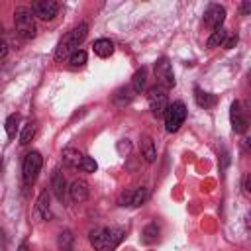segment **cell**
Returning <instances> with one entry per match:
<instances>
[{
    "label": "cell",
    "mask_w": 251,
    "mask_h": 251,
    "mask_svg": "<svg viewBox=\"0 0 251 251\" xmlns=\"http://www.w3.org/2000/svg\"><path fill=\"white\" fill-rule=\"evenodd\" d=\"M88 237L96 251H114L124 239V229L122 227H96L90 231Z\"/></svg>",
    "instance_id": "1"
},
{
    "label": "cell",
    "mask_w": 251,
    "mask_h": 251,
    "mask_svg": "<svg viewBox=\"0 0 251 251\" xmlns=\"http://www.w3.org/2000/svg\"><path fill=\"white\" fill-rule=\"evenodd\" d=\"M86 33H88V25H86V24H80V25H76L75 29H71V31L59 41V45H57V49H55V59H57V61H63V59L71 57V55L78 49V45L84 41Z\"/></svg>",
    "instance_id": "2"
},
{
    "label": "cell",
    "mask_w": 251,
    "mask_h": 251,
    "mask_svg": "<svg viewBox=\"0 0 251 251\" xmlns=\"http://www.w3.org/2000/svg\"><path fill=\"white\" fill-rule=\"evenodd\" d=\"M14 22H16V31L22 39L35 37V20H33V12L29 8L18 6L14 12Z\"/></svg>",
    "instance_id": "3"
},
{
    "label": "cell",
    "mask_w": 251,
    "mask_h": 251,
    "mask_svg": "<svg viewBox=\"0 0 251 251\" xmlns=\"http://www.w3.org/2000/svg\"><path fill=\"white\" fill-rule=\"evenodd\" d=\"M184 120H186V106L182 102L169 104V108L165 112V127H167V131H171V133L176 131L182 126Z\"/></svg>",
    "instance_id": "4"
},
{
    "label": "cell",
    "mask_w": 251,
    "mask_h": 251,
    "mask_svg": "<svg viewBox=\"0 0 251 251\" xmlns=\"http://www.w3.org/2000/svg\"><path fill=\"white\" fill-rule=\"evenodd\" d=\"M41 165H43V159L39 155V151H31L24 157V165H22V175H24V182L25 184H31L39 171H41Z\"/></svg>",
    "instance_id": "5"
},
{
    "label": "cell",
    "mask_w": 251,
    "mask_h": 251,
    "mask_svg": "<svg viewBox=\"0 0 251 251\" xmlns=\"http://www.w3.org/2000/svg\"><path fill=\"white\" fill-rule=\"evenodd\" d=\"M147 102H149L151 112H153L157 118L165 116V112H167V108H169V98H167V92H165L161 86H153V88H149Z\"/></svg>",
    "instance_id": "6"
},
{
    "label": "cell",
    "mask_w": 251,
    "mask_h": 251,
    "mask_svg": "<svg viewBox=\"0 0 251 251\" xmlns=\"http://www.w3.org/2000/svg\"><path fill=\"white\" fill-rule=\"evenodd\" d=\"M155 78H157V84L167 90L175 84V75H173V67L169 63L167 57H161L157 63H155Z\"/></svg>",
    "instance_id": "7"
},
{
    "label": "cell",
    "mask_w": 251,
    "mask_h": 251,
    "mask_svg": "<svg viewBox=\"0 0 251 251\" xmlns=\"http://www.w3.org/2000/svg\"><path fill=\"white\" fill-rule=\"evenodd\" d=\"M31 12L33 16H37L39 20L47 22V20H53L59 12V4L55 0H39V2H33L31 6Z\"/></svg>",
    "instance_id": "8"
},
{
    "label": "cell",
    "mask_w": 251,
    "mask_h": 251,
    "mask_svg": "<svg viewBox=\"0 0 251 251\" xmlns=\"http://www.w3.org/2000/svg\"><path fill=\"white\" fill-rule=\"evenodd\" d=\"M224 20H226V10H224V6H220V4H210V6L206 8V12H204V24H206L210 29L222 27Z\"/></svg>",
    "instance_id": "9"
},
{
    "label": "cell",
    "mask_w": 251,
    "mask_h": 251,
    "mask_svg": "<svg viewBox=\"0 0 251 251\" xmlns=\"http://www.w3.org/2000/svg\"><path fill=\"white\" fill-rule=\"evenodd\" d=\"M229 118H231V127H233V131L243 133V131L247 129V118L243 116V110H241V104H239V102H233V104H231V114H229Z\"/></svg>",
    "instance_id": "10"
},
{
    "label": "cell",
    "mask_w": 251,
    "mask_h": 251,
    "mask_svg": "<svg viewBox=\"0 0 251 251\" xmlns=\"http://www.w3.org/2000/svg\"><path fill=\"white\" fill-rule=\"evenodd\" d=\"M51 188H53L55 196L63 202L65 196H67V184H65V176H63V173H61L59 169H55L53 175H51Z\"/></svg>",
    "instance_id": "11"
},
{
    "label": "cell",
    "mask_w": 251,
    "mask_h": 251,
    "mask_svg": "<svg viewBox=\"0 0 251 251\" xmlns=\"http://www.w3.org/2000/svg\"><path fill=\"white\" fill-rule=\"evenodd\" d=\"M88 184L84 180H75L69 188V194H71V200L73 202H84L88 198Z\"/></svg>",
    "instance_id": "12"
},
{
    "label": "cell",
    "mask_w": 251,
    "mask_h": 251,
    "mask_svg": "<svg viewBox=\"0 0 251 251\" xmlns=\"http://www.w3.org/2000/svg\"><path fill=\"white\" fill-rule=\"evenodd\" d=\"M141 155L145 157L147 163H153L157 159V149H155V143L149 135H143L141 137Z\"/></svg>",
    "instance_id": "13"
},
{
    "label": "cell",
    "mask_w": 251,
    "mask_h": 251,
    "mask_svg": "<svg viewBox=\"0 0 251 251\" xmlns=\"http://www.w3.org/2000/svg\"><path fill=\"white\" fill-rule=\"evenodd\" d=\"M92 49H94V53H96L98 57L106 59V57H110V55L114 53V43H112L110 39H96L94 45H92Z\"/></svg>",
    "instance_id": "14"
},
{
    "label": "cell",
    "mask_w": 251,
    "mask_h": 251,
    "mask_svg": "<svg viewBox=\"0 0 251 251\" xmlns=\"http://www.w3.org/2000/svg\"><path fill=\"white\" fill-rule=\"evenodd\" d=\"M35 210H37V214H39L43 220H49V218H51V208H49V194H47V190H43V192L39 194L37 204H35Z\"/></svg>",
    "instance_id": "15"
},
{
    "label": "cell",
    "mask_w": 251,
    "mask_h": 251,
    "mask_svg": "<svg viewBox=\"0 0 251 251\" xmlns=\"http://www.w3.org/2000/svg\"><path fill=\"white\" fill-rule=\"evenodd\" d=\"M63 161L67 167H78L80 161H82V153L78 149H73V147H67L63 151Z\"/></svg>",
    "instance_id": "16"
},
{
    "label": "cell",
    "mask_w": 251,
    "mask_h": 251,
    "mask_svg": "<svg viewBox=\"0 0 251 251\" xmlns=\"http://www.w3.org/2000/svg\"><path fill=\"white\" fill-rule=\"evenodd\" d=\"M145 78H147V71L141 67V69L133 75V78H131V90L139 94V92L145 88Z\"/></svg>",
    "instance_id": "17"
},
{
    "label": "cell",
    "mask_w": 251,
    "mask_h": 251,
    "mask_svg": "<svg viewBox=\"0 0 251 251\" xmlns=\"http://www.w3.org/2000/svg\"><path fill=\"white\" fill-rule=\"evenodd\" d=\"M226 35L227 31L224 27H218L212 31V35L208 37V47H218V45H224L226 43Z\"/></svg>",
    "instance_id": "18"
},
{
    "label": "cell",
    "mask_w": 251,
    "mask_h": 251,
    "mask_svg": "<svg viewBox=\"0 0 251 251\" xmlns=\"http://www.w3.org/2000/svg\"><path fill=\"white\" fill-rule=\"evenodd\" d=\"M196 102H198V106H202V108H210V106H214L216 98H214V94L196 88Z\"/></svg>",
    "instance_id": "19"
},
{
    "label": "cell",
    "mask_w": 251,
    "mask_h": 251,
    "mask_svg": "<svg viewBox=\"0 0 251 251\" xmlns=\"http://www.w3.org/2000/svg\"><path fill=\"white\" fill-rule=\"evenodd\" d=\"M18 124H20V116L18 114H12V116H8V120H6V133H8V137H16V133H18Z\"/></svg>",
    "instance_id": "20"
},
{
    "label": "cell",
    "mask_w": 251,
    "mask_h": 251,
    "mask_svg": "<svg viewBox=\"0 0 251 251\" xmlns=\"http://www.w3.org/2000/svg\"><path fill=\"white\" fill-rule=\"evenodd\" d=\"M69 63H71V69H78V67H82V65L86 63V53H84L82 49H76V51L69 57Z\"/></svg>",
    "instance_id": "21"
},
{
    "label": "cell",
    "mask_w": 251,
    "mask_h": 251,
    "mask_svg": "<svg viewBox=\"0 0 251 251\" xmlns=\"http://www.w3.org/2000/svg\"><path fill=\"white\" fill-rule=\"evenodd\" d=\"M71 245H73V233L69 229H63L59 233V247L63 251H71Z\"/></svg>",
    "instance_id": "22"
},
{
    "label": "cell",
    "mask_w": 251,
    "mask_h": 251,
    "mask_svg": "<svg viewBox=\"0 0 251 251\" xmlns=\"http://www.w3.org/2000/svg\"><path fill=\"white\" fill-rule=\"evenodd\" d=\"M33 135H35V126H33V124H27V126L24 127L22 135H20V143H22V145H27V143L33 139Z\"/></svg>",
    "instance_id": "23"
},
{
    "label": "cell",
    "mask_w": 251,
    "mask_h": 251,
    "mask_svg": "<svg viewBox=\"0 0 251 251\" xmlns=\"http://www.w3.org/2000/svg\"><path fill=\"white\" fill-rule=\"evenodd\" d=\"M157 235H159V226H157V224H149V226L143 229V239H145L147 243L155 241Z\"/></svg>",
    "instance_id": "24"
},
{
    "label": "cell",
    "mask_w": 251,
    "mask_h": 251,
    "mask_svg": "<svg viewBox=\"0 0 251 251\" xmlns=\"http://www.w3.org/2000/svg\"><path fill=\"white\" fill-rule=\"evenodd\" d=\"M78 167H80L84 173H96V169H98L96 161H94L92 157H86V155H82V161H80Z\"/></svg>",
    "instance_id": "25"
},
{
    "label": "cell",
    "mask_w": 251,
    "mask_h": 251,
    "mask_svg": "<svg viewBox=\"0 0 251 251\" xmlns=\"http://www.w3.org/2000/svg\"><path fill=\"white\" fill-rule=\"evenodd\" d=\"M147 188H135L133 190V198H131V206H141L147 200Z\"/></svg>",
    "instance_id": "26"
},
{
    "label": "cell",
    "mask_w": 251,
    "mask_h": 251,
    "mask_svg": "<svg viewBox=\"0 0 251 251\" xmlns=\"http://www.w3.org/2000/svg\"><path fill=\"white\" fill-rule=\"evenodd\" d=\"M131 198H133V190H124L120 194V204L122 206H131Z\"/></svg>",
    "instance_id": "27"
},
{
    "label": "cell",
    "mask_w": 251,
    "mask_h": 251,
    "mask_svg": "<svg viewBox=\"0 0 251 251\" xmlns=\"http://www.w3.org/2000/svg\"><path fill=\"white\" fill-rule=\"evenodd\" d=\"M6 55H8V43L0 37V59H2V57H6Z\"/></svg>",
    "instance_id": "28"
},
{
    "label": "cell",
    "mask_w": 251,
    "mask_h": 251,
    "mask_svg": "<svg viewBox=\"0 0 251 251\" xmlns=\"http://www.w3.org/2000/svg\"><path fill=\"white\" fill-rule=\"evenodd\" d=\"M235 43H237V37H231V39H227V41L224 43V47H226V49H231Z\"/></svg>",
    "instance_id": "29"
},
{
    "label": "cell",
    "mask_w": 251,
    "mask_h": 251,
    "mask_svg": "<svg viewBox=\"0 0 251 251\" xmlns=\"http://www.w3.org/2000/svg\"><path fill=\"white\" fill-rule=\"evenodd\" d=\"M249 8H251V6H249V4H247V2H245V4H243V6H241V10H243V12H249Z\"/></svg>",
    "instance_id": "30"
},
{
    "label": "cell",
    "mask_w": 251,
    "mask_h": 251,
    "mask_svg": "<svg viewBox=\"0 0 251 251\" xmlns=\"http://www.w3.org/2000/svg\"><path fill=\"white\" fill-rule=\"evenodd\" d=\"M2 31H4V27H2V24H0V33H2Z\"/></svg>",
    "instance_id": "31"
}]
</instances>
